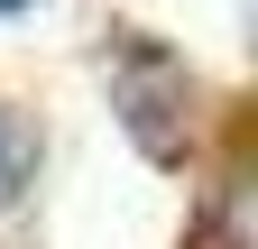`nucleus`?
Wrapping results in <instances>:
<instances>
[{"label":"nucleus","instance_id":"obj_2","mask_svg":"<svg viewBox=\"0 0 258 249\" xmlns=\"http://www.w3.org/2000/svg\"><path fill=\"white\" fill-rule=\"evenodd\" d=\"M10 10H28V0H0V19H10Z\"/></svg>","mask_w":258,"mask_h":249},{"label":"nucleus","instance_id":"obj_1","mask_svg":"<svg viewBox=\"0 0 258 249\" xmlns=\"http://www.w3.org/2000/svg\"><path fill=\"white\" fill-rule=\"evenodd\" d=\"M37 175V130L19 102H0V203H19V184Z\"/></svg>","mask_w":258,"mask_h":249}]
</instances>
